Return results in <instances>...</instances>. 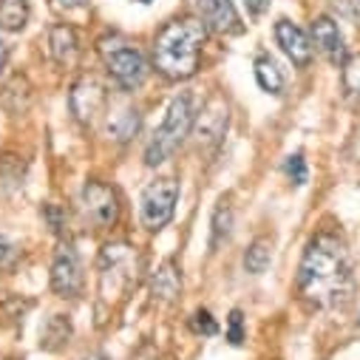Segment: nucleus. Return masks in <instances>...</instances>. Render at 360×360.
Listing matches in <instances>:
<instances>
[{
  "instance_id": "9",
  "label": "nucleus",
  "mask_w": 360,
  "mask_h": 360,
  "mask_svg": "<svg viewBox=\"0 0 360 360\" xmlns=\"http://www.w3.org/2000/svg\"><path fill=\"white\" fill-rule=\"evenodd\" d=\"M51 290L60 298H77L82 292V266L77 252L65 244L57 250L54 264H51Z\"/></svg>"
},
{
  "instance_id": "27",
  "label": "nucleus",
  "mask_w": 360,
  "mask_h": 360,
  "mask_svg": "<svg viewBox=\"0 0 360 360\" xmlns=\"http://www.w3.org/2000/svg\"><path fill=\"white\" fill-rule=\"evenodd\" d=\"M247 4V12L252 15V18H261L266 9H269V0H244Z\"/></svg>"
},
{
  "instance_id": "11",
  "label": "nucleus",
  "mask_w": 360,
  "mask_h": 360,
  "mask_svg": "<svg viewBox=\"0 0 360 360\" xmlns=\"http://www.w3.org/2000/svg\"><path fill=\"white\" fill-rule=\"evenodd\" d=\"M139 131V111L128 100H108L105 108V134L114 142H128Z\"/></svg>"
},
{
  "instance_id": "21",
  "label": "nucleus",
  "mask_w": 360,
  "mask_h": 360,
  "mask_svg": "<svg viewBox=\"0 0 360 360\" xmlns=\"http://www.w3.org/2000/svg\"><path fill=\"white\" fill-rule=\"evenodd\" d=\"M233 233V207H230V199H221L216 213H213V238H210V247H221Z\"/></svg>"
},
{
  "instance_id": "6",
  "label": "nucleus",
  "mask_w": 360,
  "mask_h": 360,
  "mask_svg": "<svg viewBox=\"0 0 360 360\" xmlns=\"http://www.w3.org/2000/svg\"><path fill=\"white\" fill-rule=\"evenodd\" d=\"M176 199H179V182L176 179H156L142 191V205H139V216L142 224L148 230H162L176 210Z\"/></svg>"
},
{
  "instance_id": "15",
  "label": "nucleus",
  "mask_w": 360,
  "mask_h": 360,
  "mask_svg": "<svg viewBox=\"0 0 360 360\" xmlns=\"http://www.w3.org/2000/svg\"><path fill=\"white\" fill-rule=\"evenodd\" d=\"M150 290H153V295H156L159 301H165V304H170V301L179 298V292H182V273H179L176 261H165V264L156 269L153 278H150Z\"/></svg>"
},
{
  "instance_id": "1",
  "label": "nucleus",
  "mask_w": 360,
  "mask_h": 360,
  "mask_svg": "<svg viewBox=\"0 0 360 360\" xmlns=\"http://www.w3.org/2000/svg\"><path fill=\"white\" fill-rule=\"evenodd\" d=\"M298 292L318 309H332L349 301L352 295V261L346 241L332 233L321 230L304 250L298 266Z\"/></svg>"
},
{
  "instance_id": "20",
  "label": "nucleus",
  "mask_w": 360,
  "mask_h": 360,
  "mask_svg": "<svg viewBox=\"0 0 360 360\" xmlns=\"http://www.w3.org/2000/svg\"><path fill=\"white\" fill-rule=\"evenodd\" d=\"M255 79L266 94H281V88H284V74L273 63V57H258L255 60Z\"/></svg>"
},
{
  "instance_id": "14",
  "label": "nucleus",
  "mask_w": 360,
  "mask_h": 360,
  "mask_svg": "<svg viewBox=\"0 0 360 360\" xmlns=\"http://www.w3.org/2000/svg\"><path fill=\"white\" fill-rule=\"evenodd\" d=\"M49 54L57 65L63 68H71L79 57V37H77V29L68 26V23H57L51 26L49 32Z\"/></svg>"
},
{
  "instance_id": "3",
  "label": "nucleus",
  "mask_w": 360,
  "mask_h": 360,
  "mask_svg": "<svg viewBox=\"0 0 360 360\" xmlns=\"http://www.w3.org/2000/svg\"><path fill=\"white\" fill-rule=\"evenodd\" d=\"M193 120H196V111H193V97L185 91L173 97V103L167 105V114L162 120V125L156 128L153 139L148 142L145 148V165L148 167H156L162 162H167L182 142L191 136V128H193Z\"/></svg>"
},
{
  "instance_id": "8",
  "label": "nucleus",
  "mask_w": 360,
  "mask_h": 360,
  "mask_svg": "<svg viewBox=\"0 0 360 360\" xmlns=\"http://www.w3.org/2000/svg\"><path fill=\"white\" fill-rule=\"evenodd\" d=\"M71 114L82 122V125H91L100 114H105L108 108V88L94 77V74H88V77H79L71 88Z\"/></svg>"
},
{
  "instance_id": "5",
  "label": "nucleus",
  "mask_w": 360,
  "mask_h": 360,
  "mask_svg": "<svg viewBox=\"0 0 360 360\" xmlns=\"http://www.w3.org/2000/svg\"><path fill=\"white\" fill-rule=\"evenodd\" d=\"M100 57L108 68V74L117 79L120 88H125V91H136V88L148 79V60L145 54L131 46L122 34H105L100 43Z\"/></svg>"
},
{
  "instance_id": "23",
  "label": "nucleus",
  "mask_w": 360,
  "mask_h": 360,
  "mask_svg": "<svg viewBox=\"0 0 360 360\" xmlns=\"http://www.w3.org/2000/svg\"><path fill=\"white\" fill-rule=\"evenodd\" d=\"M284 170H287V176H290V182L292 185H304L307 182V159L301 156V153H295V156H287V162H284Z\"/></svg>"
},
{
  "instance_id": "24",
  "label": "nucleus",
  "mask_w": 360,
  "mask_h": 360,
  "mask_svg": "<svg viewBox=\"0 0 360 360\" xmlns=\"http://www.w3.org/2000/svg\"><path fill=\"white\" fill-rule=\"evenodd\" d=\"M18 261H20V247L0 236V273H4V269H12Z\"/></svg>"
},
{
  "instance_id": "30",
  "label": "nucleus",
  "mask_w": 360,
  "mask_h": 360,
  "mask_svg": "<svg viewBox=\"0 0 360 360\" xmlns=\"http://www.w3.org/2000/svg\"><path fill=\"white\" fill-rule=\"evenodd\" d=\"M6 63H9V46H6L4 40H0V71L6 68Z\"/></svg>"
},
{
  "instance_id": "22",
  "label": "nucleus",
  "mask_w": 360,
  "mask_h": 360,
  "mask_svg": "<svg viewBox=\"0 0 360 360\" xmlns=\"http://www.w3.org/2000/svg\"><path fill=\"white\" fill-rule=\"evenodd\" d=\"M340 68H343L340 77H343V91H346V97L360 105V51H357V54H349Z\"/></svg>"
},
{
  "instance_id": "19",
  "label": "nucleus",
  "mask_w": 360,
  "mask_h": 360,
  "mask_svg": "<svg viewBox=\"0 0 360 360\" xmlns=\"http://www.w3.org/2000/svg\"><path fill=\"white\" fill-rule=\"evenodd\" d=\"M269 261H273V241L269 238H255L244 252V269L250 276H261L269 266Z\"/></svg>"
},
{
  "instance_id": "4",
  "label": "nucleus",
  "mask_w": 360,
  "mask_h": 360,
  "mask_svg": "<svg viewBox=\"0 0 360 360\" xmlns=\"http://www.w3.org/2000/svg\"><path fill=\"white\" fill-rule=\"evenodd\" d=\"M142 261L136 255V247L117 241L103 247L100 252V298L103 301H117L122 298L131 287L139 281Z\"/></svg>"
},
{
  "instance_id": "2",
  "label": "nucleus",
  "mask_w": 360,
  "mask_h": 360,
  "mask_svg": "<svg viewBox=\"0 0 360 360\" xmlns=\"http://www.w3.org/2000/svg\"><path fill=\"white\" fill-rule=\"evenodd\" d=\"M207 43V26L202 18L170 20L153 40V65L167 79H188L199 71L202 49Z\"/></svg>"
},
{
  "instance_id": "28",
  "label": "nucleus",
  "mask_w": 360,
  "mask_h": 360,
  "mask_svg": "<svg viewBox=\"0 0 360 360\" xmlns=\"http://www.w3.org/2000/svg\"><path fill=\"white\" fill-rule=\"evenodd\" d=\"M46 216H49L51 227H54V230L60 233V230H63V213H60V210H57L54 205H49V207H46Z\"/></svg>"
},
{
  "instance_id": "31",
  "label": "nucleus",
  "mask_w": 360,
  "mask_h": 360,
  "mask_svg": "<svg viewBox=\"0 0 360 360\" xmlns=\"http://www.w3.org/2000/svg\"><path fill=\"white\" fill-rule=\"evenodd\" d=\"M142 4H148V0H142Z\"/></svg>"
},
{
  "instance_id": "7",
  "label": "nucleus",
  "mask_w": 360,
  "mask_h": 360,
  "mask_svg": "<svg viewBox=\"0 0 360 360\" xmlns=\"http://www.w3.org/2000/svg\"><path fill=\"white\" fill-rule=\"evenodd\" d=\"M79 205H82L85 219L94 227H111L120 219V193L111 185L97 182V179H88L82 185Z\"/></svg>"
},
{
  "instance_id": "26",
  "label": "nucleus",
  "mask_w": 360,
  "mask_h": 360,
  "mask_svg": "<svg viewBox=\"0 0 360 360\" xmlns=\"http://www.w3.org/2000/svg\"><path fill=\"white\" fill-rule=\"evenodd\" d=\"M191 323H193V329H196L199 335H216V332H219V323L213 321V315H210L207 309H199Z\"/></svg>"
},
{
  "instance_id": "18",
  "label": "nucleus",
  "mask_w": 360,
  "mask_h": 360,
  "mask_svg": "<svg viewBox=\"0 0 360 360\" xmlns=\"http://www.w3.org/2000/svg\"><path fill=\"white\" fill-rule=\"evenodd\" d=\"M29 20V0H0V29L20 32Z\"/></svg>"
},
{
  "instance_id": "29",
  "label": "nucleus",
  "mask_w": 360,
  "mask_h": 360,
  "mask_svg": "<svg viewBox=\"0 0 360 360\" xmlns=\"http://www.w3.org/2000/svg\"><path fill=\"white\" fill-rule=\"evenodd\" d=\"M54 4L60 9H79V6H85V0H54Z\"/></svg>"
},
{
  "instance_id": "12",
  "label": "nucleus",
  "mask_w": 360,
  "mask_h": 360,
  "mask_svg": "<svg viewBox=\"0 0 360 360\" xmlns=\"http://www.w3.org/2000/svg\"><path fill=\"white\" fill-rule=\"evenodd\" d=\"M312 46L332 63V65H343L346 60V46H343V34L338 29V23L326 15L312 20Z\"/></svg>"
},
{
  "instance_id": "25",
  "label": "nucleus",
  "mask_w": 360,
  "mask_h": 360,
  "mask_svg": "<svg viewBox=\"0 0 360 360\" xmlns=\"http://www.w3.org/2000/svg\"><path fill=\"white\" fill-rule=\"evenodd\" d=\"M227 340L233 346H238L244 340V315H241V309H233L230 318H227Z\"/></svg>"
},
{
  "instance_id": "10",
  "label": "nucleus",
  "mask_w": 360,
  "mask_h": 360,
  "mask_svg": "<svg viewBox=\"0 0 360 360\" xmlns=\"http://www.w3.org/2000/svg\"><path fill=\"white\" fill-rule=\"evenodd\" d=\"M196 9L202 15L205 26L219 34H238L244 29L233 0H196Z\"/></svg>"
},
{
  "instance_id": "13",
  "label": "nucleus",
  "mask_w": 360,
  "mask_h": 360,
  "mask_svg": "<svg viewBox=\"0 0 360 360\" xmlns=\"http://www.w3.org/2000/svg\"><path fill=\"white\" fill-rule=\"evenodd\" d=\"M276 40L281 46V51L292 60V65L304 68L312 63V40L304 34V29H298L290 20H278L276 23Z\"/></svg>"
},
{
  "instance_id": "17",
  "label": "nucleus",
  "mask_w": 360,
  "mask_h": 360,
  "mask_svg": "<svg viewBox=\"0 0 360 360\" xmlns=\"http://www.w3.org/2000/svg\"><path fill=\"white\" fill-rule=\"evenodd\" d=\"M71 338V323L63 318V315H51L49 323L40 329V346L46 352H54V349H63Z\"/></svg>"
},
{
  "instance_id": "16",
  "label": "nucleus",
  "mask_w": 360,
  "mask_h": 360,
  "mask_svg": "<svg viewBox=\"0 0 360 360\" xmlns=\"http://www.w3.org/2000/svg\"><path fill=\"white\" fill-rule=\"evenodd\" d=\"M224 128H227V105L221 100H213L199 120V134H202L199 139L207 145H216L224 136Z\"/></svg>"
}]
</instances>
